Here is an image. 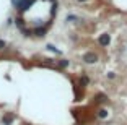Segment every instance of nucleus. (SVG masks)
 Segmentation results:
<instances>
[{"label":"nucleus","instance_id":"f257e3e1","mask_svg":"<svg viewBox=\"0 0 127 125\" xmlns=\"http://www.w3.org/2000/svg\"><path fill=\"white\" fill-rule=\"evenodd\" d=\"M83 62L85 63H96L98 62V55L95 54V52H86V54L83 55Z\"/></svg>","mask_w":127,"mask_h":125},{"label":"nucleus","instance_id":"f03ea898","mask_svg":"<svg viewBox=\"0 0 127 125\" xmlns=\"http://www.w3.org/2000/svg\"><path fill=\"white\" fill-rule=\"evenodd\" d=\"M98 42H99V46L101 47H108L109 46V42H111V36H109V34H101L99 37H98Z\"/></svg>","mask_w":127,"mask_h":125},{"label":"nucleus","instance_id":"7ed1b4c3","mask_svg":"<svg viewBox=\"0 0 127 125\" xmlns=\"http://www.w3.org/2000/svg\"><path fill=\"white\" fill-rule=\"evenodd\" d=\"M95 99H96V102L98 104H103V102H108V96H106V94H103V93H99V94H96V96H95Z\"/></svg>","mask_w":127,"mask_h":125},{"label":"nucleus","instance_id":"20e7f679","mask_svg":"<svg viewBox=\"0 0 127 125\" xmlns=\"http://www.w3.org/2000/svg\"><path fill=\"white\" fill-rule=\"evenodd\" d=\"M108 114H109V112H108V110H106L104 109V107H101V109H98V117H99V119H106V117H108Z\"/></svg>","mask_w":127,"mask_h":125},{"label":"nucleus","instance_id":"39448f33","mask_svg":"<svg viewBox=\"0 0 127 125\" xmlns=\"http://www.w3.org/2000/svg\"><path fill=\"white\" fill-rule=\"evenodd\" d=\"M13 120H15V115H13V114H8V115H5V117H3V124L5 125H10Z\"/></svg>","mask_w":127,"mask_h":125},{"label":"nucleus","instance_id":"423d86ee","mask_svg":"<svg viewBox=\"0 0 127 125\" xmlns=\"http://www.w3.org/2000/svg\"><path fill=\"white\" fill-rule=\"evenodd\" d=\"M59 67H60V68H65V67H68V60H60V62H59Z\"/></svg>","mask_w":127,"mask_h":125},{"label":"nucleus","instance_id":"0eeeda50","mask_svg":"<svg viewBox=\"0 0 127 125\" xmlns=\"http://www.w3.org/2000/svg\"><path fill=\"white\" fill-rule=\"evenodd\" d=\"M88 83H90V78H88V76H82V85L86 86Z\"/></svg>","mask_w":127,"mask_h":125},{"label":"nucleus","instance_id":"6e6552de","mask_svg":"<svg viewBox=\"0 0 127 125\" xmlns=\"http://www.w3.org/2000/svg\"><path fill=\"white\" fill-rule=\"evenodd\" d=\"M47 47H49V50H52V52H56V54H60V52L57 50V49L54 47V46H47Z\"/></svg>","mask_w":127,"mask_h":125},{"label":"nucleus","instance_id":"1a4fd4ad","mask_svg":"<svg viewBox=\"0 0 127 125\" xmlns=\"http://www.w3.org/2000/svg\"><path fill=\"white\" fill-rule=\"evenodd\" d=\"M67 20H68V21H77L78 18H77V16H73V15H70V16H67Z\"/></svg>","mask_w":127,"mask_h":125},{"label":"nucleus","instance_id":"9d476101","mask_svg":"<svg viewBox=\"0 0 127 125\" xmlns=\"http://www.w3.org/2000/svg\"><path fill=\"white\" fill-rule=\"evenodd\" d=\"M108 78H109V80H114V78H116V73H112V72H109V73H108Z\"/></svg>","mask_w":127,"mask_h":125},{"label":"nucleus","instance_id":"9b49d317","mask_svg":"<svg viewBox=\"0 0 127 125\" xmlns=\"http://www.w3.org/2000/svg\"><path fill=\"white\" fill-rule=\"evenodd\" d=\"M5 46H7V42H5V41H3V39H0V49H3V47H5Z\"/></svg>","mask_w":127,"mask_h":125},{"label":"nucleus","instance_id":"f8f14e48","mask_svg":"<svg viewBox=\"0 0 127 125\" xmlns=\"http://www.w3.org/2000/svg\"><path fill=\"white\" fill-rule=\"evenodd\" d=\"M78 2H86V0H78Z\"/></svg>","mask_w":127,"mask_h":125}]
</instances>
